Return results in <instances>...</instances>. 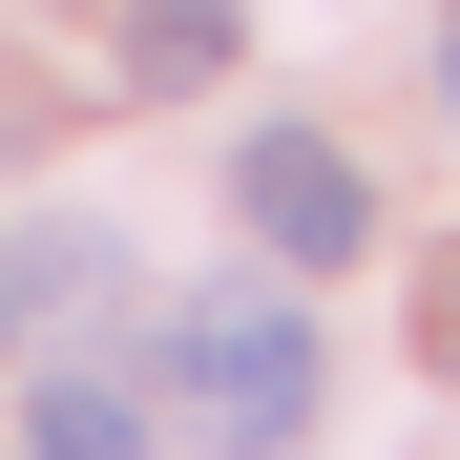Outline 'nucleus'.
<instances>
[{"instance_id": "nucleus-1", "label": "nucleus", "mask_w": 460, "mask_h": 460, "mask_svg": "<svg viewBox=\"0 0 460 460\" xmlns=\"http://www.w3.org/2000/svg\"><path fill=\"white\" fill-rule=\"evenodd\" d=\"M168 398H189L209 460H293L314 439V314L293 293H189L168 314Z\"/></svg>"}, {"instance_id": "nucleus-2", "label": "nucleus", "mask_w": 460, "mask_h": 460, "mask_svg": "<svg viewBox=\"0 0 460 460\" xmlns=\"http://www.w3.org/2000/svg\"><path fill=\"white\" fill-rule=\"evenodd\" d=\"M230 209H252L272 272H376V168L335 126H252V146H230Z\"/></svg>"}, {"instance_id": "nucleus-3", "label": "nucleus", "mask_w": 460, "mask_h": 460, "mask_svg": "<svg viewBox=\"0 0 460 460\" xmlns=\"http://www.w3.org/2000/svg\"><path fill=\"white\" fill-rule=\"evenodd\" d=\"M22 460H146V419H126V376H42V419H22Z\"/></svg>"}, {"instance_id": "nucleus-4", "label": "nucleus", "mask_w": 460, "mask_h": 460, "mask_svg": "<svg viewBox=\"0 0 460 460\" xmlns=\"http://www.w3.org/2000/svg\"><path fill=\"white\" fill-rule=\"evenodd\" d=\"M126 84H230V0H146L126 22Z\"/></svg>"}, {"instance_id": "nucleus-5", "label": "nucleus", "mask_w": 460, "mask_h": 460, "mask_svg": "<svg viewBox=\"0 0 460 460\" xmlns=\"http://www.w3.org/2000/svg\"><path fill=\"white\" fill-rule=\"evenodd\" d=\"M105 293H126L105 230H42V252H22V314H105Z\"/></svg>"}, {"instance_id": "nucleus-6", "label": "nucleus", "mask_w": 460, "mask_h": 460, "mask_svg": "<svg viewBox=\"0 0 460 460\" xmlns=\"http://www.w3.org/2000/svg\"><path fill=\"white\" fill-rule=\"evenodd\" d=\"M0 335H22V252H0Z\"/></svg>"}, {"instance_id": "nucleus-7", "label": "nucleus", "mask_w": 460, "mask_h": 460, "mask_svg": "<svg viewBox=\"0 0 460 460\" xmlns=\"http://www.w3.org/2000/svg\"><path fill=\"white\" fill-rule=\"evenodd\" d=\"M439 105H460V22H439Z\"/></svg>"}]
</instances>
